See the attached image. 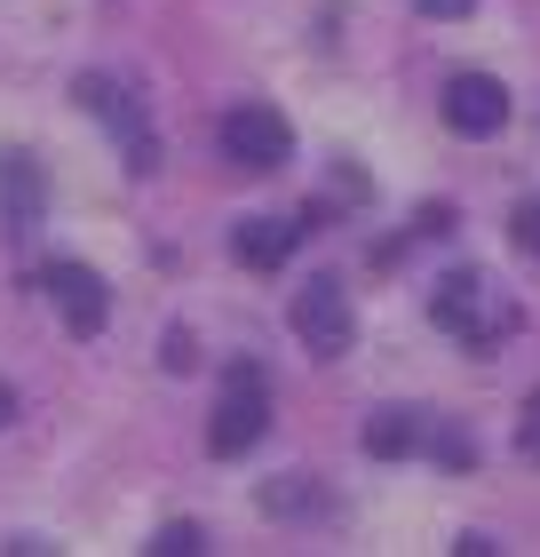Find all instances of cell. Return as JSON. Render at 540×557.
Returning <instances> with one entry per match:
<instances>
[{
	"label": "cell",
	"instance_id": "14",
	"mask_svg": "<svg viewBox=\"0 0 540 557\" xmlns=\"http://www.w3.org/2000/svg\"><path fill=\"white\" fill-rule=\"evenodd\" d=\"M414 9H422V16H445V24H453V16H469L477 0H414Z\"/></svg>",
	"mask_w": 540,
	"mask_h": 557
},
{
	"label": "cell",
	"instance_id": "7",
	"mask_svg": "<svg viewBox=\"0 0 540 557\" xmlns=\"http://www.w3.org/2000/svg\"><path fill=\"white\" fill-rule=\"evenodd\" d=\"M40 287H48V302L64 311V326H72V335H104L112 295H104V278H96L88 263H48V271H40Z\"/></svg>",
	"mask_w": 540,
	"mask_h": 557
},
{
	"label": "cell",
	"instance_id": "4",
	"mask_svg": "<svg viewBox=\"0 0 540 557\" xmlns=\"http://www.w3.org/2000/svg\"><path fill=\"white\" fill-rule=\"evenodd\" d=\"M287 151H294V128H287L271 104H230V112H223V160H230V168L263 175V168L287 160Z\"/></svg>",
	"mask_w": 540,
	"mask_h": 557
},
{
	"label": "cell",
	"instance_id": "2",
	"mask_svg": "<svg viewBox=\"0 0 540 557\" xmlns=\"http://www.w3.org/2000/svg\"><path fill=\"white\" fill-rule=\"evenodd\" d=\"M263 422H271V383H263V367H254V359H230V367H223V398H215V414H208V446H215V454H247L254 438H263Z\"/></svg>",
	"mask_w": 540,
	"mask_h": 557
},
{
	"label": "cell",
	"instance_id": "16",
	"mask_svg": "<svg viewBox=\"0 0 540 557\" xmlns=\"http://www.w3.org/2000/svg\"><path fill=\"white\" fill-rule=\"evenodd\" d=\"M9 414H16V398H9V383H0V430H9Z\"/></svg>",
	"mask_w": 540,
	"mask_h": 557
},
{
	"label": "cell",
	"instance_id": "12",
	"mask_svg": "<svg viewBox=\"0 0 540 557\" xmlns=\"http://www.w3.org/2000/svg\"><path fill=\"white\" fill-rule=\"evenodd\" d=\"M508 232H517V247H525V256H540V191L525 199L517 215H508Z\"/></svg>",
	"mask_w": 540,
	"mask_h": 557
},
{
	"label": "cell",
	"instance_id": "6",
	"mask_svg": "<svg viewBox=\"0 0 540 557\" xmlns=\"http://www.w3.org/2000/svg\"><path fill=\"white\" fill-rule=\"evenodd\" d=\"M445 128L453 136H501L508 128V88L493 72H453L445 81Z\"/></svg>",
	"mask_w": 540,
	"mask_h": 557
},
{
	"label": "cell",
	"instance_id": "9",
	"mask_svg": "<svg viewBox=\"0 0 540 557\" xmlns=\"http://www.w3.org/2000/svg\"><path fill=\"white\" fill-rule=\"evenodd\" d=\"M40 199H48L40 168L24 160V151H9V160H0V215H9V223H33V215H40Z\"/></svg>",
	"mask_w": 540,
	"mask_h": 557
},
{
	"label": "cell",
	"instance_id": "15",
	"mask_svg": "<svg viewBox=\"0 0 540 557\" xmlns=\"http://www.w3.org/2000/svg\"><path fill=\"white\" fill-rule=\"evenodd\" d=\"M525 454H540V398H525Z\"/></svg>",
	"mask_w": 540,
	"mask_h": 557
},
{
	"label": "cell",
	"instance_id": "5",
	"mask_svg": "<svg viewBox=\"0 0 540 557\" xmlns=\"http://www.w3.org/2000/svg\"><path fill=\"white\" fill-rule=\"evenodd\" d=\"M294 335L311 343V359H342V350H350L357 319H350V295H342V278H311V287L294 295Z\"/></svg>",
	"mask_w": 540,
	"mask_h": 557
},
{
	"label": "cell",
	"instance_id": "13",
	"mask_svg": "<svg viewBox=\"0 0 540 557\" xmlns=\"http://www.w3.org/2000/svg\"><path fill=\"white\" fill-rule=\"evenodd\" d=\"M311 486H263V510H311Z\"/></svg>",
	"mask_w": 540,
	"mask_h": 557
},
{
	"label": "cell",
	"instance_id": "1",
	"mask_svg": "<svg viewBox=\"0 0 540 557\" xmlns=\"http://www.w3.org/2000/svg\"><path fill=\"white\" fill-rule=\"evenodd\" d=\"M437 326H445V335L461 343V350H477V359H493V350L517 335V295L501 287L493 271H453V278H437Z\"/></svg>",
	"mask_w": 540,
	"mask_h": 557
},
{
	"label": "cell",
	"instance_id": "8",
	"mask_svg": "<svg viewBox=\"0 0 540 557\" xmlns=\"http://www.w3.org/2000/svg\"><path fill=\"white\" fill-rule=\"evenodd\" d=\"M230 247H239L247 271H278V263L302 247V223H294V215H247L239 232H230Z\"/></svg>",
	"mask_w": 540,
	"mask_h": 557
},
{
	"label": "cell",
	"instance_id": "10",
	"mask_svg": "<svg viewBox=\"0 0 540 557\" xmlns=\"http://www.w3.org/2000/svg\"><path fill=\"white\" fill-rule=\"evenodd\" d=\"M422 438H429V414H414V407H390V414L366 422V446L374 454H414Z\"/></svg>",
	"mask_w": 540,
	"mask_h": 557
},
{
	"label": "cell",
	"instance_id": "11",
	"mask_svg": "<svg viewBox=\"0 0 540 557\" xmlns=\"http://www.w3.org/2000/svg\"><path fill=\"white\" fill-rule=\"evenodd\" d=\"M151 549H160V557H191V549H199V525L175 518V525H160V534H151Z\"/></svg>",
	"mask_w": 540,
	"mask_h": 557
},
{
	"label": "cell",
	"instance_id": "3",
	"mask_svg": "<svg viewBox=\"0 0 540 557\" xmlns=\"http://www.w3.org/2000/svg\"><path fill=\"white\" fill-rule=\"evenodd\" d=\"M80 112H104L112 120V136H120V151H127V175H151L160 168V136H151V120H143V104L127 96L112 72H80Z\"/></svg>",
	"mask_w": 540,
	"mask_h": 557
}]
</instances>
